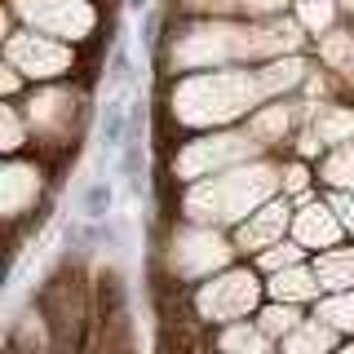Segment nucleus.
Returning a JSON list of instances; mask_svg holds the SVG:
<instances>
[{
    "mask_svg": "<svg viewBox=\"0 0 354 354\" xmlns=\"http://www.w3.org/2000/svg\"><path fill=\"white\" fill-rule=\"evenodd\" d=\"M22 5V14H27L36 27L44 31H58V36H80V31H88V9L84 5H75V0H18Z\"/></svg>",
    "mask_w": 354,
    "mask_h": 354,
    "instance_id": "nucleus-5",
    "label": "nucleus"
},
{
    "mask_svg": "<svg viewBox=\"0 0 354 354\" xmlns=\"http://www.w3.org/2000/svg\"><path fill=\"white\" fill-rule=\"evenodd\" d=\"M252 147H257L252 138H199V142H191V151L182 155V173L199 177L208 164H235L243 155H252Z\"/></svg>",
    "mask_w": 354,
    "mask_h": 354,
    "instance_id": "nucleus-6",
    "label": "nucleus"
},
{
    "mask_svg": "<svg viewBox=\"0 0 354 354\" xmlns=\"http://www.w3.org/2000/svg\"><path fill=\"white\" fill-rule=\"evenodd\" d=\"M337 337H341V332L328 328L324 319H301V324L279 341V350L283 354H332V350H337Z\"/></svg>",
    "mask_w": 354,
    "mask_h": 354,
    "instance_id": "nucleus-9",
    "label": "nucleus"
},
{
    "mask_svg": "<svg viewBox=\"0 0 354 354\" xmlns=\"http://www.w3.org/2000/svg\"><path fill=\"white\" fill-rule=\"evenodd\" d=\"M332 213H337L341 226L354 235V195H350V191H346V195H332Z\"/></svg>",
    "mask_w": 354,
    "mask_h": 354,
    "instance_id": "nucleus-21",
    "label": "nucleus"
},
{
    "mask_svg": "<svg viewBox=\"0 0 354 354\" xmlns=\"http://www.w3.org/2000/svg\"><path fill=\"white\" fill-rule=\"evenodd\" d=\"M292 226V204L288 199H270V204H261L257 213H248V221L235 230V243L243 252H261L274 248V243H283V230Z\"/></svg>",
    "mask_w": 354,
    "mask_h": 354,
    "instance_id": "nucleus-3",
    "label": "nucleus"
},
{
    "mask_svg": "<svg viewBox=\"0 0 354 354\" xmlns=\"http://www.w3.org/2000/svg\"><path fill=\"white\" fill-rule=\"evenodd\" d=\"M111 204H115V191H111L106 177L84 182V191H80V217H84V221H106Z\"/></svg>",
    "mask_w": 354,
    "mask_h": 354,
    "instance_id": "nucleus-16",
    "label": "nucleus"
},
{
    "mask_svg": "<svg viewBox=\"0 0 354 354\" xmlns=\"http://www.w3.org/2000/svg\"><path fill=\"white\" fill-rule=\"evenodd\" d=\"M332 354H354V346H337V350H332Z\"/></svg>",
    "mask_w": 354,
    "mask_h": 354,
    "instance_id": "nucleus-24",
    "label": "nucleus"
},
{
    "mask_svg": "<svg viewBox=\"0 0 354 354\" xmlns=\"http://www.w3.org/2000/svg\"><path fill=\"white\" fill-rule=\"evenodd\" d=\"M341 230L346 226L332 213V204H306L301 213H292V235L301 248H337Z\"/></svg>",
    "mask_w": 354,
    "mask_h": 354,
    "instance_id": "nucleus-7",
    "label": "nucleus"
},
{
    "mask_svg": "<svg viewBox=\"0 0 354 354\" xmlns=\"http://www.w3.org/2000/svg\"><path fill=\"white\" fill-rule=\"evenodd\" d=\"M315 319H324L328 328L350 332L354 337V292H328V301H319Z\"/></svg>",
    "mask_w": 354,
    "mask_h": 354,
    "instance_id": "nucleus-17",
    "label": "nucleus"
},
{
    "mask_svg": "<svg viewBox=\"0 0 354 354\" xmlns=\"http://www.w3.org/2000/svg\"><path fill=\"white\" fill-rule=\"evenodd\" d=\"M279 182H283V191H306L310 169H306V164H288V173L279 177Z\"/></svg>",
    "mask_w": 354,
    "mask_h": 354,
    "instance_id": "nucleus-22",
    "label": "nucleus"
},
{
    "mask_svg": "<svg viewBox=\"0 0 354 354\" xmlns=\"http://www.w3.org/2000/svg\"><path fill=\"white\" fill-rule=\"evenodd\" d=\"M257 80H261V93L288 88V84H297V80H301V62H297V58H288V62H274V66H266V75H257Z\"/></svg>",
    "mask_w": 354,
    "mask_h": 354,
    "instance_id": "nucleus-19",
    "label": "nucleus"
},
{
    "mask_svg": "<svg viewBox=\"0 0 354 354\" xmlns=\"http://www.w3.org/2000/svg\"><path fill=\"white\" fill-rule=\"evenodd\" d=\"M261 306V279L252 270H226L195 288V315L204 324H239Z\"/></svg>",
    "mask_w": 354,
    "mask_h": 354,
    "instance_id": "nucleus-2",
    "label": "nucleus"
},
{
    "mask_svg": "<svg viewBox=\"0 0 354 354\" xmlns=\"http://www.w3.org/2000/svg\"><path fill=\"white\" fill-rule=\"evenodd\" d=\"M310 270L324 292H354V248H324Z\"/></svg>",
    "mask_w": 354,
    "mask_h": 354,
    "instance_id": "nucleus-10",
    "label": "nucleus"
},
{
    "mask_svg": "<svg viewBox=\"0 0 354 354\" xmlns=\"http://www.w3.org/2000/svg\"><path fill=\"white\" fill-rule=\"evenodd\" d=\"M9 62L18 66V71L27 75H62L66 66H71V53L62 49V44L44 40V36H14L9 40Z\"/></svg>",
    "mask_w": 354,
    "mask_h": 354,
    "instance_id": "nucleus-4",
    "label": "nucleus"
},
{
    "mask_svg": "<svg viewBox=\"0 0 354 354\" xmlns=\"http://www.w3.org/2000/svg\"><path fill=\"white\" fill-rule=\"evenodd\" d=\"M319 147H337V142H354V111L341 106H319L315 111V124H310Z\"/></svg>",
    "mask_w": 354,
    "mask_h": 354,
    "instance_id": "nucleus-13",
    "label": "nucleus"
},
{
    "mask_svg": "<svg viewBox=\"0 0 354 354\" xmlns=\"http://www.w3.org/2000/svg\"><path fill=\"white\" fill-rule=\"evenodd\" d=\"M266 292H270V301H288V306H297V301H315L324 288H319V279H315V270H310V266H292V270L270 274Z\"/></svg>",
    "mask_w": 354,
    "mask_h": 354,
    "instance_id": "nucleus-11",
    "label": "nucleus"
},
{
    "mask_svg": "<svg viewBox=\"0 0 354 354\" xmlns=\"http://www.w3.org/2000/svg\"><path fill=\"white\" fill-rule=\"evenodd\" d=\"M217 354H274V341L257 328V319H239V324L221 328Z\"/></svg>",
    "mask_w": 354,
    "mask_h": 354,
    "instance_id": "nucleus-12",
    "label": "nucleus"
},
{
    "mask_svg": "<svg viewBox=\"0 0 354 354\" xmlns=\"http://www.w3.org/2000/svg\"><path fill=\"white\" fill-rule=\"evenodd\" d=\"M306 261V248L301 243H274V248H266L257 266L261 270H270V274H279V270H292V266H301Z\"/></svg>",
    "mask_w": 354,
    "mask_h": 354,
    "instance_id": "nucleus-18",
    "label": "nucleus"
},
{
    "mask_svg": "<svg viewBox=\"0 0 354 354\" xmlns=\"http://www.w3.org/2000/svg\"><path fill=\"white\" fill-rule=\"evenodd\" d=\"M324 182H332V186H346V182H354V147H341L337 155L328 160V169H324Z\"/></svg>",
    "mask_w": 354,
    "mask_h": 354,
    "instance_id": "nucleus-20",
    "label": "nucleus"
},
{
    "mask_svg": "<svg viewBox=\"0 0 354 354\" xmlns=\"http://www.w3.org/2000/svg\"><path fill=\"white\" fill-rule=\"evenodd\" d=\"M22 147V129H18V115L14 106H5V151H18Z\"/></svg>",
    "mask_w": 354,
    "mask_h": 354,
    "instance_id": "nucleus-23",
    "label": "nucleus"
},
{
    "mask_svg": "<svg viewBox=\"0 0 354 354\" xmlns=\"http://www.w3.org/2000/svg\"><path fill=\"white\" fill-rule=\"evenodd\" d=\"M297 324H301V315H297V306H288V301H270V306L257 310V328H261L270 341H283Z\"/></svg>",
    "mask_w": 354,
    "mask_h": 354,
    "instance_id": "nucleus-15",
    "label": "nucleus"
},
{
    "mask_svg": "<svg viewBox=\"0 0 354 354\" xmlns=\"http://www.w3.org/2000/svg\"><path fill=\"white\" fill-rule=\"evenodd\" d=\"M274 191V173L270 169H252V173H230V177H217L213 186H204V191H195L186 199V208H191V217L208 221H235L248 204H257Z\"/></svg>",
    "mask_w": 354,
    "mask_h": 354,
    "instance_id": "nucleus-1",
    "label": "nucleus"
},
{
    "mask_svg": "<svg viewBox=\"0 0 354 354\" xmlns=\"http://www.w3.org/2000/svg\"><path fill=\"white\" fill-rule=\"evenodd\" d=\"M283 133H288V106H266L248 120V138L257 147H274V142H283Z\"/></svg>",
    "mask_w": 354,
    "mask_h": 354,
    "instance_id": "nucleus-14",
    "label": "nucleus"
},
{
    "mask_svg": "<svg viewBox=\"0 0 354 354\" xmlns=\"http://www.w3.org/2000/svg\"><path fill=\"white\" fill-rule=\"evenodd\" d=\"M226 257H230V248H226L217 235H204V230H199V235H186L182 248L173 243V270L186 274V279H191V274H199L195 261H213V266H221Z\"/></svg>",
    "mask_w": 354,
    "mask_h": 354,
    "instance_id": "nucleus-8",
    "label": "nucleus"
}]
</instances>
